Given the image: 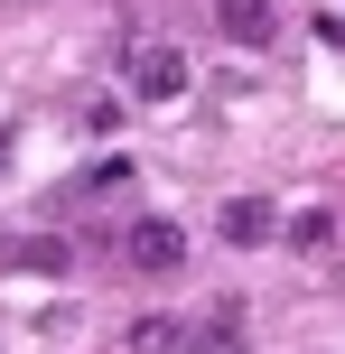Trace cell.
I'll return each instance as SVG.
<instances>
[{"label": "cell", "mask_w": 345, "mask_h": 354, "mask_svg": "<svg viewBox=\"0 0 345 354\" xmlns=\"http://www.w3.org/2000/svg\"><path fill=\"white\" fill-rule=\"evenodd\" d=\"M0 270H37V280H56V270H75V243H56V233H10V243H0Z\"/></svg>", "instance_id": "cell-4"}, {"label": "cell", "mask_w": 345, "mask_h": 354, "mask_svg": "<svg viewBox=\"0 0 345 354\" xmlns=\"http://www.w3.org/2000/svg\"><path fill=\"white\" fill-rule=\"evenodd\" d=\"M0 159H10V131H0Z\"/></svg>", "instance_id": "cell-10"}, {"label": "cell", "mask_w": 345, "mask_h": 354, "mask_svg": "<svg viewBox=\"0 0 345 354\" xmlns=\"http://www.w3.org/2000/svg\"><path fill=\"white\" fill-rule=\"evenodd\" d=\"M215 28H224V47H271V37H280V10H271V0H215Z\"/></svg>", "instance_id": "cell-3"}, {"label": "cell", "mask_w": 345, "mask_h": 354, "mask_svg": "<svg viewBox=\"0 0 345 354\" xmlns=\"http://www.w3.org/2000/svg\"><path fill=\"white\" fill-rule=\"evenodd\" d=\"M187 84H196L187 47H168V37H140V47H131V93H140V103H178Z\"/></svg>", "instance_id": "cell-1"}, {"label": "cell", "mask_w": 345, "mask_h": 354, "mask_svg": "<svg viewBox=\"0 0 345 354\" xmlns=\"http://www.w3.org/2000/svg\"><path fill=\"white\" fill-rule=\"evenodd\" d=\"M215 224H224V243H234V252H252V243H271V233H280V214H271V196H234Z\"/></svg>", "instance_id": "cell-5"}, {"label": "cell", "mask_w": 345, "mask_h": 354, "mask_svg": "<svg viewBox=\"0 0 345 354\" xmlns=\"http://www.w3.org/2000/svg\"><path fill=\"white\" fill-rule=\"evenodd\" d=\"M280 233H290V252H327V243H336V214H327V205H308V214H290Z\"/></svg>", "instance_id": "cell-7"}, {"label": "cell", "mask_w": 345, "mask_h": 354, "mask_svg": "<svg viewBox=\"0 0 345 354\" xmlns=\"http://www.w3.org/2000/svg\"><path fill=\"white\" fill-rule=\"evenodd\" d=\"M122 261L140 270V280H178L187 270V233L168 224V214H140V224L122 233Z\"/></svg>", "instance_id": "cell-2"}, {"label": "cell", "mask_w": 345, "mask_h": 354, "mask_svg": "<svg viewBox=\"0 0 345 354\" xmlns=\"http://www.w3.org/2000/svg\"><path fill=\"white\" fill-rule=\"evenodd\" d=\"M131 177H140V168H131V159H103V168H84V196H122Z\"/></svg>", "instance_id": "cell-9"}, {"label": "cell", "mask_w": 345, "mask_h": 354, "mask_svg": "<svg viewBox=\"0 0 345 354\" xmlns=\"http://www.w3.org/2000/svg\"><path fill=\"white\" fill-rule=\"evenodd\" d=\"M178 354H243V308H215L178 336Z\"/></svg>", "instance_id": "cell-6"}, {"label": "cell", "mask_w": 345, "mask_h": 354, "mask_svg": "<svg viewBox=\"0 0 345 354\" xmlns=\"http://www.w3.org/2000/svg\"><path fill=\"white\" fill-rule=\"evenodd\" d=\"M178 317H131V354H178Z\"/></svg>", "instance_id": "cell-8"}]
</instances>
